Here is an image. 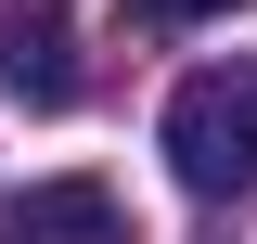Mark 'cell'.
<instances>
[{"instance_id":"obj_1","label":"cell","mask_w":257,"mask_h":244,"mask_svg":"<svg viewBox=\"0 0 257 244\" xmlns=\"http://www.w3.org/2000/svg\"><path fill=\"white\" fill-rule=\"evenodd\" d=\"M167 167H180L206 206L257 193V64H206L167 90Z\"/></svg>"},{"instance_id":"obj_2","label":"cell","mask_w":257,"mask_h":244,"mask_svg":"<svg viewBox=\"0 0 257 244\" xmlns=\"http://www.w3.org/2000/svg\"><path fill=\"white\" fill-rule=\"evenodd\" d=\"M0 244H128L116 180H26L0 206Z\"/></svg>"},{"instance_id":"obj_3","label":"cell","mask_w":257,"mask_h":244,"mask_svg":"<svg viewBox=\"0 0 257 244\" xmlns=\"http://www.w3.org/2000/svg\"><path fill=\"white\" fill-rule=\"evenodd\" d=\"M0 90L39 103V116H64V103H77V39H64L52 13H0Z\"/></svg>"},{"instance_id":"obj_4","label":"cell","mask_w":257,"mask_h":244,"mask_svg":"<svg viewBox=\"0 0 257 244\" xmlns=\"http://www.w3.org/2000/svg\"><path fill=\"white\" fill-rule=\"evenodd\" d=\"M206 13H244V0H128V26H206Z\"/></svg>"}]
</instances>
